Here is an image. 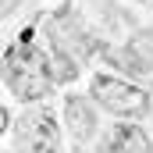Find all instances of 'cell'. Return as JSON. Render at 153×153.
I'll list each match as a JSON object with an SVG mask.
<instances>
[{
  "instance_id": "3",
  "label": "cell",
  "mask_w": 153,
  "mask_h": 153,
  "mask_svg": "<svg viewBox=\"0 0 153 153\" xmlns=\"http://www.w3.org/2000/svg\"><path fill=\"white\" fill-rule=\"evenodd\" d=\"M22 146L25 153H57V132L50 114H29L22 121Z\"/></svg>"
},
{
  "instance_id": "2",
  "label": "cell",
  "mask_w": 153,
  "mask_h": 153,
  "mask_svg": "<svg viewBox=\"0 0 153 153\" xmlns=\"http://www.w3.org/2000/svg\"><path fill=\"white\" fill-rule=\"evenodd\" d=\"M93 100L100 107H107L111 114H121V117H139L146 114L150 100L143 89L121 82V78H111V75H96L93 78Z\"/></svg>"
},
{
  "instance_id": "1",
  "label": "cell",
  "mask_w": 153,
  "mask_h": 153,
  "mask_svg": "<svg viewBox=\"0 0 153 153\" xmlns=\"http://www.w3.org/2000/svg\"><path fill=\"white\" fill-rule=\"evenodd\" d=\"M7 85L22 96V100H39V96H46V89H50V64H46V57L36 53L32 46H18V50H11L7 53Z\"/></svg>"
},
{
  "instance_id": "4",
  "label": "cell",
  "mask_w": 153,
  "mask_h": 153,
  "mask_svg": "<svg viewBox=\"0 0 153 153\" xmlns=\"http://www.w3.org/2000/svg\"><path fill=\"white\" fill-rule=\"evenodd\" d=\"M111 150L114 153H153L150 139L143 135L139 125H117L114 135H111Z\"/></svg>"
}]
</instances>
